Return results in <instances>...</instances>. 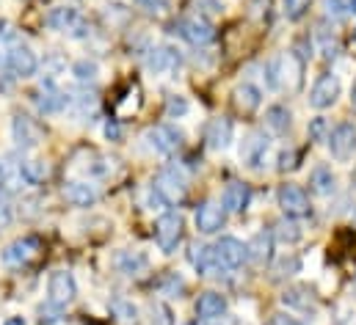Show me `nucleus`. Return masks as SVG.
<instances>
[{
    "instance_id": "15",
    "label": "nucleus",
    "mask_w": 356,
    "mask_h": 325,
    "mask_svg": "<svg viewBox=\"0 0 356 325\" xmlns=\"http://www.w3.org/2000/svg\"><path fill=\"white\" fill-rule=\"evenodd\" d=\"M213 253H216V262L221 270H238L249 253H246V245L241 243L238 238H221L218 243L213 245Z\"/></svg>"
},
{
    "instance_id": "11",
    "label": "nucleus",
    "mask_w": 356,
    "mask_h": 325,
    "mask_svg": "<svg viewBox=\"0 0 356 325\" xmlns=\"http://www.w3.org/2000/svg\"><path fill=\"white\" fill-rule=\"evenodd\" d=\"M268 152H270V138H268L263 130H252L246 138H243V144H241V149H238V158L241 162L246 165V168H263L268 160Z\"/></svg>"
},
{
    "instance_id": "33",
    "label": "nucleus",
    "mask_w": 356,
    "mask_h": 325,
    "mask_svg": "<svg viewBox=\"0 0 356 325\" xmlns=\"http://www.w3.org/2000/svg\"><path fill=\"white\" fill-rule=\"evenodd\" d=\"M270 238L279 240V243H284V245H296L301 238H304V232H301V226H298L293 218H282V221L273 224Z\"/></svg>"
},
{
    "instance_id": "25",
    "label": "nucleus",
    "mask_w": 356,
    "mask_h": 325,
    "mask_svg": "<svg viewBox=\"0 0 356 325\" xmlns=\"http://www.w3.org/2000/svg\"><path fill=\"white\" fill-rule=\"evenodd\" d=\"M188 259L193 265V270L199 276H213V273H221L218 262H216V253H213V245H204V243H193L191 251H188Z\"/></svg>"
},
{
    "instance_id": "28",
    "label": "nucleus",
    "mask_w": 356,
    "mask_h": 325,
    "mask_svg": "<svg viewBox=\"0 0 356 325\" xmlns=\"http://www.w3.org/2000/svg\"><path fill=\"white\" fill-rule=\"evenodd\" d=\"M227 312V298L221 292H202L199 301H196V315L202 320H218L221 315Z\"/></svg>"
},
{
    "instance_id": "38",
    "label": "nucleus",
    "mask_w": 356,
    "mask_h": 325,
    "mask_svg": "<svg viewBox=\"0 0 356 325\" xmlns=\"http://www.w3.org/2000/svg\"><path fill=\"white\" fill-rule=\"evenodd\" d=\"M72 75L78 83H94L97 75H99V64L97 61H89V58H81L72 64Z\"/></svg>"
},
{
    "instance_id": "13",
    "label": "nucleus",
    "mask_w": 356,
    "mask_h": 325,
    "mask_svg": "<svg viewBox=\"0 0 356 325\" xmlns=\"http://www.w3.org/2000/svg\"><path fill=\"white\" fill-rule=\"evenodd\" d=\"M276 81L287 91H298L301 88V83H304V58L296 50H290V53L276 58Z\"/></svg>"
},
{
    "instance_id": "47",
    "label": "nucleus",
    "mask_w": 356,
    "mask_h": 325,
    "mask_svg": "<svg viewBox=\"0 0 356 325\" xmlns=\"http://www.w3.org/2000/svg\"><path fill=\"white\" fill-rule=\"evenodd\" d=\"M58 312H61V309H56V306H50V303H47V309L42 306V309H39V315H42V325L56 323V320H58Z\"/></svg>"
},
{
    "instance_id": "5",
    "label": "nucleus",
    "mask_w": 356,
    "mask_h": 325,
    "mask_svg": "<svg viewBox=\"0 0 356 325\" xmlns=\"http://www.w3.org/2000/svg\"><path fill=\"white\" fill-rule=\"evenodd\" d=\"M185 238V221L179 212H163L155 221V243L163 253H175Z\"/></svg>"
},
{
    "instance_id": "10",
    "label": "nucleus",
    "mask_w": 356,
    "mask_h": 325,
    "mask_svg": "<svg viewBox=\"0 0 356 325\" xmlns=\"http://www.w3.org/2000/svg\"><path fill=\"white\" fill-rule=\"evenodd\" d=\"M144 67H147L149 75H155V78H166V75H175L179 67H182V56H179L175 47L161 44V47L147 50V56H144Z\"/></svg>"
},
{
    "instance_id": "41",
    "label": "nucleus",
    "mask_w": 356,
    "mask_h": 325,
    "mask_svg": "<svg viewBox=\"0 0 356 325\" xmlns=\"http://www.w3.org/2000/svg\"><path fill=\"white\" fill-rule=\"evenodd\" d=\"M298 160H301L298 149H282V152H279V165H276V171H279V174L293 171V168H298Z\"/></svg>"
},
{
    "instance_id": "3",
    "label": "nucleus",
    "mask_w": 356,
    "mask_h": 325,
    "mask_svg": "<svg viewBox=\"0 0 356 325\" xmlns=\"http://www.w3.org/2000/svg\"><path fill=\"white\" fill-rule=\"evenodd\" d=\"M152 193L161 199L163 207H177L188 199V185L185 176L179 174L177 168H163L158 171V176L152 179Z\"/></svg>"
},
{
    "instance_id": "4",
    "label": "nucleus",
    "mask_w": 356,
    "mask_h": 325,
    "mask_svg": "<svg viewBox=\"0 0 356 325\" xmlns=\"http://www.w3.org/2000/svg\"><path fill=\"white\" fill-rule=\"evenodd\" d=\"M78 298V281L70 270H53L47 278V303L56 309H67Z\"/></svg>"
},
{
    "instance_id": "14",
    "label": "nucleus",
    "mask_w": 356,
    "mask_h": 325,
    "mask_svg": "<svg viewBox=\"0 0 356 325\" xmlns=\"http://www.w3.org/2000/svg\"><path fill=\"white\" fill-rule=\"evenodd\" d=\"M329 152L332 158L340 162H348L356 155V127L351 122H343L337 124L332 133H329Z\"/></svg>"
},
{
    "instance_id": "52",
    "label": "nucleus",
    "mask_w": 356,
    "mask_h": 325,
    "mask_svg": "<svg viewBox=\"0 0 356 325\" xmlns=\"http://www.w3.org/2000/svg\"><path fill=\"white\" fill-rule=\"evenodd\" d=\"M351 110L356 113V81H354V85H351Z\"/></svg>"
},
{
    "instance_id": "53",
    "label": "nucleus",
    "mask_w": 356,
    "mask_h": 325,
    "mask_svg": "<svg viewBox=\"0 0 356 325\" xmlns=\"http://www.w3.org/2000/svg\"><path fill=\"white\" fill-rule=\"evenodd\" d=\"M348 11H354L356 14V0H348Z\"/></svg>"
},
{
    "instance_id": "42",
    "label": "nucleus",
    "mask_w": 356,
    "mask_h": 325,
    "mask_svg": "<svg viewBox=\"0 0 356 325\" xmlns=\"http://www.w3.org/2000/svg\"><path fill=\"white\" fill-rule=\"evenodd\" d=\"M301 270V259L298 256H284L276 262V278H284V276H293Z\"/></svg>"
},
{
    "instance_id": "56",
    "label": "nucleus",
    "mask_w": 356,
    "mask_h": 325,
    "mask_svg": "<svg viewBox=\"0 0 356 325\" xmlns=\"http://www.w3.org/2000/svg\"><path fill=\"white\" fill-rule=\"evenodd\" d=\"M188 325H193V323H188Z\"/></svg>"
},
{
    "instance_id": "54",
    "label": "nucleus",
    "mask_w": 356,
    "mask_h": 325,
    "mask_svg": "<svg viewBox=\"0 0 356 325\" xmlns=\"http://www.w3.org/2000/svg\"><path fill=\"white\" fill-rule=\"evenodd\" d=\"M202 325H216V320H202Z\"/></svg>"
},
{
    "instance_id": "21",
    "label": "nucleus",
    "mask_w": 356,
    "mask_h": 325,
    "mask_svg": "<svg viewBox=\"0 0 356 325\" xmlns=\"http://www.w3.org/2000/svg\"><path fill=\"white\" fill-rule=\"evenodd\" d=\"M204 144L207 149L213 152H224L232 147V122L218 116V119H210L207 127H204Z\"/></svg>"
},
{
    "instance_id": "31",
    "label": "nucleus",
    "mask_w": 356,
    "mask_h": 325,
    "mask_svg": "<svg viewBox=\"0 0 356 325\" xmlns=\"http://www.w3.org/2000/svg\"><path fill=\"white\" fill-rule=\"evenodd\" d=\"M290 124H293V116H290V110L284 105H270L266 110V127L273 135H287Z\"/></svg>"
},
{
    "instance_id": "48",
    "label": "nucleus",
    "mask_w": 356,
    "mask_h": 325,
    "mask_svg": "<svg viewBox=\"0 0 356 325\" xmlns=\"http://www.w3.org/2000/svg\"><path fill=\"white\" fill-rule=\"evenodd\" d=\"M11 31L6 28V22H0V67H6V42H8Z\"/></svg>"
},
{
    "instance_id": "19",
    "label": "nucleus",
    "mask_w": 356,
    "mask_h": 325,
    "mask_svg": "<svg viewBox=\"0 0 356 325\" xmlns=\"http://www.w3.org/2000/svg\"><path fill=\"white\" fill-rule=\"evenodd\" d=\"M282 303H284L287 309H293V312H301V315H315V312H318V295H315L307 284L284 287Z\"/></svg>"
},
{
    "instance_id": "37",
    "label": "nucleus",
    "mask_w": 356,
    "mask_h": 325,
    "mask_svg": "<svg viewBox=\"0 0 356 325\" xmlns=\"http://www.w3.org/2000/svg\"><path fill=\"white\" fill-rule=\"evenodd\" d=\"M318 53L326 58V61H334L340 56V42L332 31H318Z\"/></svg>"
},
{
    "instance_id": "27",
    "label": "nucleus",
    "mask_w": 356,
    "mask_h": 325,
    "mask_svg": "<svg viewBox=\"0 0 356 325\" xmlns=\"http://www.w3.org/2000/svg\"><path fill=\"white\" fill-rule=\"evenodd\" d=\"M252 201V188L246 182H229L227 190H224V199H221V207L227 212H243Z\"/></svg>"
},
{
    "instance_id": "55",
    "label": "nucleus",
    "mask_w": 356,
    "mask_h": 325,
    "mask_svg": "<svg viewBox=\"0 0 356 325\" xmlns=\"http://www.w3.org/2000/svg\"><path fill=\"white\" fill-rule=\"evenodd\" d=\"M354 44H356V28H354Z\"/></svg>"
},
{
    "instance_id": "1",
    "label": "nucleus",
    "mask_w": 356,
    "mask_h": 325,
    "mask_svg": "<svg viewBox=\"0 0 356 325\" xmlns=\"http://www.w3.org/2000/svg\"><path fill=\"white\" fill-rule=\"evenodd\" d=\"M44 25L50 31H56V33L70 36V39H89L91 36L89 19L75 6H56V8H50L47 17H44Z\"/></svg>"
},
{
    "instance_id": "2",
    "label": "nucleus",
    "mask_w": 356,
    "mask_h": 325,
    "mask_svg": "<svg viewBox=\"0 0 356 325\" xmlns=\"http://www.w3.org/2000/svg\"><path fill=\"white\" fill-rule=\"evenodd\" d=\"M6 69L14 78H33L39 72V58L31 50V44H25L19 36H8L6 42Z\"/></svg>"
},
{
    "instance_id": "40",
    "label": "nucleus",
    "mask_w": 356,
    "mask_h": 325,
    "mask_svg": "<svg viewBox=\"0 0 356 325\" xmlns=\"http://www.w3.org/2000/svg\"><path fill=\"white\" fill-rule=\"evenodd\" d=\"M321 6H323V17H326V19L340 22V19L348 17V8H346L343 0H321Z\"/></svg>"
},
{
    "instance_id": "57",
    "label": "nucleus",
    "mask_w": 356,
    "mask_h": 325,
    "mask_svg": "<svg viewBox=\"0 0 356 325\" xmlns=\"http://www.w3.org/2000/svg\"><path fill=\"white\" fill-rule=\"evenodd\" d=\"M354 215H356V212H354Z\"/></svg>"
},
{
    "instance_id": "51",
    "label": "nucleus",
    "mask_w": 356,
    "mask_h": 325,
    "mask_svg": "<svg viewBox=\"0 0 356 325\" xmlns=\"http://www.w3.org/2000/svg\"><path fill=\"white\" fill-rule=\"evenodd\" d=\"M3 325H28V323H25V317H22V315H11V317H6V320H3Z\"/></svg>"
},
{
    "instance_id": "22",
    "label": "nucleus",
    "mask_w": 356,
    "mask_h": 325,
    "mask_svg": "<svg viewBox=\"0 0 356 325\" xmlns=\"http://www.w3.org/2000/svg\"><path fill=\"white\" fill-rule=\"evenodd\" d=\"M22 188H25V182H22L17 158L0 155V193L3 196H11V193H19Z\"/></svg>"
},
{
    "instance_id": "12",
    "label": "nucleus",
    "mask_w": 356,
    "mask_h": 325,
    "mask_svg": "<svg viewBox=\"0 0 356 325\" xmlns=\"http://www.w3.org/2000/svg\"><path fill=\"white\" fill-rule=\"evenodd\" d=\"M70 99H72V94L64 91L58 83H39V91H36V97H33L39 113H47V116L67 110V108H70Z\"/></svg>"
},
{
    "instance_id": "45",
    "label": "nucleus",
    "mask_w": 356,
    "mask_h": 325,
    "mask_svg": "<svg viewBox=\"0 0 356 325\" xmlns=\"http://www.w3.org/2000/svg\"><path fill=\"white\" fill-rule=\"evenodd\" d=\"M309 138H312L315 144H321V141L329 138V133H326V119H312V124H309Z\"/></svg>"
},
{
    "instance_id": "49",
    "label": "nucleus",
    "mask_w": 356,
    "mask_h": 325,
    "mask_svg": "<svg viewBox=\"0 0 356 325\" xmlns=\"http://www.w3.org/2000/svg\"><path fill=\"white\" fill-rule=\"evenodd\" d=\"M266 325H301L296 317H290V315H273Z\"/></svg>"
},
{
    "instance_id": "20",
    "label": "nucleus",
    "mask_w": 356,
    "mask_h": 325,
    "mask_svg": "<svg viewBox=\"0 0 356 325\" xmlns=\"http://www.w3.org/2000/svg\"><path fill=\"white\" fill-rule=\"evenodd\" d=\"M224 224H227V210L218 201H204L196 210V229L202 235H216L224 229Z\"/></svg>"
},
{
    "instance_id": "24",
    "label": "nucleus",
    "mask_w": 356,
    "mask_h": 325,
    "mask_svg": "<svg viewBox=\"0 0 356 325\" xmlns=\"http://www.w3.org/2000/svg\"><path fill=\"white\" fill-rule=\"evenodd\" d=\"M232 105L238 113H254L260 105H263V91L254 85V83H241L235 91H232Z\"/></svg>"
},
{
    "instance_id": "9",
    "label": "nucleus",
    "mask_w": 356,
    "mask_h": 325,
    "mask_svg": "<svg viewBox=\"0 0 356 325\" xmlns=\"http://www.w3.org/2000/svg\"><path fill=\"white\" fill-rule=\"evenodd\" d=\"M175 33L193 47H207L216 39V28L204 17H179L175 22Z\"/></svg>"
},
{
    "instance_id": "32",
    "label": "nucleus",
    "mask_w": 356,
    "mask_h": 325,
    "mask_svg": "<svg viewBox=\"0 0 356 325\" xmlns=\"http://www.w3.org/2000/svg\"><path fill=\"white\" fill-rule=\"evenodd\" d=\"M116 168H119V160L116 158H108V155H89V162H86V176L91 179H108V176H113L116 174Z\"/></svg>"
},
{
    "instance_id": "23",
    "label": "nucleus",
    "mask_w": 356,
    "mask_h": 325,
    "mask_svg": "<svg viewBox=\"0 0 356 325\" xmlns=\"http://www.w3.org/2000/svg\"><path fill=\"white\" fill-rule=\"evenodd\" d=\"M116 270L127 278L144 276L149 270V256L144 251H119L116 253Z\"/></svg>"
},
{
    "instance_id": "50",
    "label": "nucleus",
    "mask_w": 356,
    "mask_h": 325,
    "mask_svg": "<svg viewBox=\"0 0 356 325\" xmlns=\"http://www.w3.org/2000/svg\"><path fill=\"white\" fill-rule=\"evenodd\" d=\"M105 138H111V141H119V138H122V130H119L116 122H108V124H105Z\"/></svg>"
},
{
    "instance_id": "17",
    "label": "nucleus",
    "mask_w": 356,
    "mask_h": 325,
    "mask_svg": "<svg viewBox=\"0 0 356 325\" xmlns=\"http://www.w3.org/2000/svg\"><path fill=\"white\" fill-rule=\"evenodd\" d=\"M144 138H147V144H149L158 155H163V158H172L179 147H182V135H179L175 127H169V124H155V127H149Z\"/></svg>"
},
{
    "instance_id": "18",
    "label": "nucleus",
    "mask_w": 356,
    "mask_h": 325,
    "mask_svg": "<svg viewBox=\"0 0 356 325\" xmlns=\"http://www.w3.org/2000/svg\"><path fill=\"white\" fill-rule=\"evenodd\" d=\"M61 196L72 207H91V204L99 201V188L89 179H70V182H64Z\"/></svg>"
},
{
    "instance_id": "36",
    "label": "nucleus",
    "mask_w": 356,
    "mask_h": 325,
    "mask_svg": "<svg viewBox=\"0 0 356 325\" xmlns=\"http://www.w3.org/2000/svg\"><path fill=\"white\" fill-rule=\"evenodd\" d=\"M147 325H175V312L169 309V303L155 301L147 309Z\"/></svg>"
},
{
    "instance_id": "29",
    "label": "nucleus",
    "mask_w": 356,
    "mask_h": 325,
    "mask_svg": "<svg viewBox=\"0 0 356 325\" xmlns=\"http://www.w3.org/2000/svg\"><path fill=\"white\" fill-rule=\"evenodd\" d=\"M309 190L315 193V196H332L334 190H337V176H334V171L329 168V165H315L312 168V174H309Z\"/></svg>"
},
{
    "instance_id": "34",
    "label": "nucleus",
    "mask_w": 356,
    "mask_h": 325,
    "mask_svg": "<svg viewBox=\"0 0 356 325\" xmlns=\"http://www.w3.org/2000/svg\"><path fill=\"white\" fill-rule=\"evenodd\" d=\"M111 317L119 325H138V320H141L138 317V306L133 301H124V298L111 303Z\"/></svg>"
},
{
    "instance_id": "7",
    "label": "nucleus",
    "mask_w": 356,
    "mask_h": 325,
    "mask_svg": "<svg viewBox=\"0 0 356 325\" xmlns=\"http://www.w3.org/2000/svg\"><path fill=\"white\" fill-rule=\"evenodd\" d=\"M276 201H279V207H282L284 218L298 221V218H309V215H312V204H309L307 190H304V188H298V185H293V182H287V185H282V188H279Z\"/></svg>"
},
{
    "instance_id": "30",
    "label": "nucleus",
    "mask_w": 356,
    "mask_h": 325,
    "mask_svg": "<svg viewBox=\"0 0 356 325\" xmlns=\"http://www.w3.org/2000/svg\"><path fill=\"white\" fill-rule=\"evenodd\" d=\"M246 253H249V259L254 262V265H268L270 259H273V238H270V232H257L249 243H246Z\"/></svg>"
},
{
    "instance_id": "44",
    "label": "nucleus",
    "mask_w": 356,
    "mask_h": 325,
    "mask_svg": "<svg viewBox=\"0 0 356 325\" xmlns=\"http://www.w3.org/2000/svg\"><path fill=\"white\" fill-rule=\"evenodd\" d=\"M14 224V207L8 201V196L0 193V229H8Z\"/></svg>"
},
{
    "instance_id": "35",
    "label": "nucleus",
    "mask_w": 356,
    "mask_h": 325,
    "mask_svg": "<svg viewBox=\"0 0 356 325\" xmlns=\"http://www.w3.org/2000/svg\"><path fill=\"white\" fill-rule=\"evenodd\" d=\"M70 108L81 116V119H89V116H94L97 113V97L94 94H89V91H83V94H72V99H70Z\"/></svg>"
},
{
    "instance_id": "8",
    "label": "nucleus",
    "mask_w": 356,
    "mask_h": 325,
    "mask_svg": "<svg viewBox=\"0 0 356 325\" xmlns=\"http://www.w3.org/2000/svg\"><path fill=\"white\" fill-rule=\"evenodd\" d=\"M42 251V240L33 238V235H25V238H17L14 243H8L0 253V262L6 267H25L31 265Z\"/></svg>"
},
{
    "instance_id": "26",
    "label": "nucleus",
    "mask_w": 356,
    "mask_h": 325,
    "mask_svg": "<svg viewBox=\"0 0 356 325\" xmlns=\"http://www.w3.org/2000/svg\"><path fill=\"white\" fill-rule=\"evenodd\" d=\"M19 165V174H22V182L28 188H39L47 182V174H50V165L42 160V158H17Z\"/></svg>"
},
{
    "instance_id": "39",
    "label": "nucleus",
    "mask_w": 356,
    "mask_h": 325,
    "mask_svg": "<svg viewBox=\"0 0 356 325\" xmlns=\"http://www.w3.org/2000/svg\"><path fill=\"white\" fill-rule=\"evenodd\" d=\"M309 6H312V0H282V11L290 22H298L309 11Z\"/></svg>"
},
{
    "instance_id": "46",
    "label": "nucleus",
    "mask_w": 356,
    "mask_h": 325,
    "mask_svg": "<svg viewBox=\"0 0 356 325\" xmlns=\"http://www.w3.org/2000/svg\"><path fill=\"white\" fill-rule=\"evenodd\" d=\"M185 110H188L185 97H177V94H175V97H169V102H166V113H169L172 119H175V116H182Z\"/></svg>"
},
{
    "instance_id": "43",
    "label": "nucleus",
    "mask_w": 356,
    "mask_h": 325,
    "mask_svg": "<svg viewBox=\"0 0 356 325\" xmlns=\"http://www.w3.org/2000/svg\"><path fill=\"white\" fill-rule=\"evenodd\" d=\"M136 3H138L149 17H158V19H161V17L169 14V0H136Z\"/></svg>"
},
{
    "instance_id": "6",
    "label": "nucleus",
    "mask_w": 356,
    "mask_h": 325,
    "mask_svg": "<svg viewBox=\"0 0 356 325\" xmlns=\"http://www.w3.org/2000/svg\"><path fill=\"white\" fill-rule=\"evenodd\" d=\"M11 138H14V144L22 152H31V149H36V147L44 144V130L28 113H14L11 116Z\"/></svg>"
},
{
    "instance_id": "16",
    "label": "nucleus",
    "mask_w": 356,
    "mask_h": 325,
    "mask_svg": "<svg viewBox=\"0 0 356 325\" xmlns=\"http://www.w3.org/2000/svg\"><path fill=\"white\" fill-rule=\"evenodd\" d=\"M340 91H343V85H340L337 75H321L309 91V105L315 110H326L340 99Z\"/></svg>"
}]
</instances>
